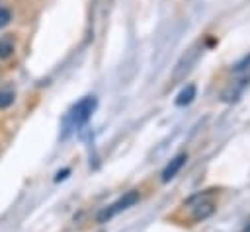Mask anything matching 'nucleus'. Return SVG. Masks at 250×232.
Segmentation results:
<instances>
[{
	"mask_svg": "<svg viewBox=\"0 0 250 232\" xmlns=\"http://www.w3.org/2000/svg\"><path fill=\"white\" fill-rule=\"evenodd\" d=\"M96 105H98V101H96V97H92V96H88V97H82L72 109H70V113H68V117H66V121L72 125V127H78V125H84L90 117H92V113H94V109H96Z\"/></svg>",
	"mask_w": 250,
	"mask_h": 232,
	"instance_id": "f257e3e1",
	"label": "nucleus"
},
{
	"mask_svg": "<svg viewBox=\"0 0 250 232\" xmlns=\"http://www.w3.org/2000/svg\"><path fill=\"white\" fill-rule=\"evenodd\" d=\"M139 201V191H127L123 197H119L115 203H111L109 207H105L102 213H98V222H105L107 218H111V216H115L117 213H121V211H125V209H129L131 205H135Z\"/></svg>",
	"mask_w": 250,
	"mask_h": 232,
	"instance_id": "f03ea898",
	"label": "nucleus"
},
{
	"mask_svg": "<svg viewBox=\"0 0 250 232\" xmlns=\"http://www.w3.org/2000/svg\"><path fill=\"white\" fill-rule=\"evenodd\" d=\"M199 53H201V45H193L191 49H188V51L182 55V58L178 60V64H176V68H174L172 78H174V80L184 78V76H186V74L191 70V66L195 64V60H197Z\"/></svg>",
	"mask_w": 250,
	"mask_h": 232,
	"instance_id": "7ed1b4c3",
	"label": "nucleus"
},
{
	"mask_svg": "<svg viewBox=\"0 0 250 232\" xmlns=\"http://www.w3.org/2000/svg\"><path fill=\"white\" fill-rule=\"evenodd\" d=\"M191 201H197L193 207V220H203L213 214V211H215L213 201H207L203 195H195V197H191Z\"/></svg>",
	"mask_w": 250,
	"mask_h": 232,
	"instance_id": "20e7f679",
	"label": "nucleus"
},
{
	"mask_svg": "<svg viewBox=\"0 0 250 232\" xmlns=\"http://www.w3.org/2000/svg\"><path fill=\"white\" fill-rule=\"evenodd\" d=\"M186 160H188L186 154H178V156H174V158L166 164V168L162 170V181H170L172 177H176V174L182 170V166L186 164Z\"/></svg>",
	"mask_w": 250,
	"mask_h": 232,
	"instance_id": "39448f33",
	"label": "nucleus"
},
{
	"mask_svg": "<svg viewBox=\"0 0 250 232\" xmlns=\"http://www.w3.org/2000/svg\"><path fill=\"white\" fill-rule=\"evenodd\" d=\"M193 97H195V86L193 84H188L180 94H178V97H176V105H188V103H191L193 101Z\"/></svg>",
	"mask_w": 250,
	"mask_h": 232,
	"instance_id": "423d86ee",
	"label": "nucleus"
},
{
	"mask_svg": "<svg viewBox=\"0 0 250 232\" xmlns=\"http://www.w3.org/2000/svg\"><path fill=\"white\" fill-rule=\"evenodd\" d=\"M12 51H14V45H12L10 41H0V58L10 57Z\"/></svg>",
	"mask_w": 250,
	"mask_h": 232,
	"instance_id": "0eeeda50",
	"label": "nucleus"
},
{
	"mask_svg": "<svg viewBox=\"0 0 250 232\" xmlns=\"http://www.w3.org/2000/svg\"><path fill=\"white\" fill-rule=\"evenodd\" d=\"M12 101H14V94L12 92H0V109L8 107Z\"/></svg>",
	"mask_w": 250,
	"mask_h": 232,
	"instance_id": "6e6552de",
	"label": "nucleus"
},
{
	"mask_svg": "<svg viewBox=\"0 0 250 232\" xmlns=\"http://www.w3.org/2000/svg\"><path fill=\"white\" fill-rule=\"evenodd\" d=\"M8 21H10V12L4 10V8H0V27H4Z\"/></svg>",
	"mask_w": 250,
	"mask_h": 232,
	"instance_id": "1a4fd4ad",
	"label": "nucleus"
},
{
	"mask_svg": "<svg viewBox=\"0 0 250 232\" xmlns=\"http://www.w3.org/2000/svg\"><path fill=\"white\" fill-rule=\"evenodd\" d=\"M66 174H68V170H62V172H59V174H57V177H55V179H57V181H61V179H64V177H66Z\"/></svg>",
	"mask_w": 250,
	"mask_h": 232,
	"instance_id": "9d476101",
	"label": "nucleus"
},
{
	"mask_svg": "<svg viewBox=\"0 0 250 232\" xmlns=\"http://www.w3.org/2000/svg\"><path fill=\"white\" fill-rule=\"evenodd\" d=\"M244 232H250V220H248V224H246V230Z\"/></svg>",
	"mask_w": 250,
	"mask_h": 232,
	"instance_id": "9b49d317",
	"label": "nucleus"
}]
</instances>
